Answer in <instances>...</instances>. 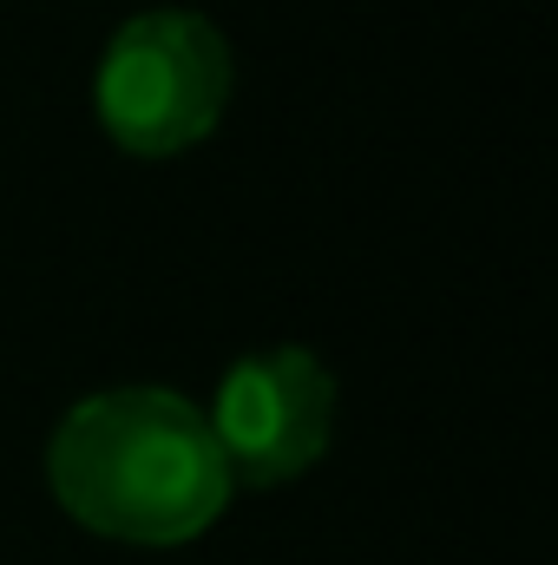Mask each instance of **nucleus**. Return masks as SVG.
<instances>
[{
	"label": "nucleus",
	"mask_w": 558,
	"mask_h": 565,
	"mask_svg": "<svg viewBox=\"0 0 558 565\" xmlns=\"http://www.w3.org/2000/svg\"><path fill=\"white\" fill-rule=\"evenodd\" d=\"M53 500L112 546H191L230 507L204 408L164 382L99 388L46 440Z\"/></svg>",
	"instance_id": "obj_1"
},
{
	"label": "nucleus",
	"mask_w": 558,
	"mask_h": 565,
	"mask_svg": "<svg viewBox=\"0 0 558 565\" xmlns=\"http://www.w3.org/2000/svg\"><path fill=\"white\" fill-rule=\"evenodd\" d=\"M237 66L230 40L191 7H144L132 13L93 73V113L106 139L132 158H171L217 132L230 106Z\"/></svg>",
	"instance_id": "obj_2"
},
{
	"label": "nucleus",
	"mask_w": 558,
	"mask_h": 565,
	"mask_svg": "<svg viewBox=\"0 0 558 565\" xmlns=\"http://www.w3.org/2000/svg\"><path fill=\"white\" fill-rule=\"evenodd\" d=\"M204 427L224 454L230 487H282L329 454L335 434V375L309 349H264L224 369Z\"/></svg>",
	"instance_id": "obj_3"
}]
</instances>
